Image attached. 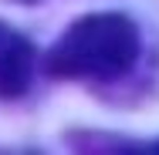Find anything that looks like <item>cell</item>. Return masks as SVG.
<instances>
[{
  "label": "cell",
  "mask_w": 159,
  "mask_h": 155,
  "mask_svg": "<svg viewBox=\"0 0 159 155\" xmlns=\"http://www.w3.org/2000/svg\"><path fill=\"white\" fill-rule=\"evenodd\" d=\"M139 24L119 10H95L78 20L48 47L44 71L58 81H119L139 64Z\"/></svg>",
  "instance_id": "1"
},
{
  "label": "cell",
  "mask_w": 159,
  "mask_h": 155,
  "mask_svg": "<svg viewBox=\"0 0 159 155\" xmlns=\"http://www.w3.org/2000/svg\"><path fill=\"white\" fill-rule=\"evenodd\" d=\"M34 71H37V47L31 44V37L0 20V98L14 101L27 94Z\"/></svg>",
  "instance_id": "2"
},
{
  "label": "cell",
  "mask_w": 159,
  "mask_h": 155,
  "mask_svg": "<svg viewBox=\"0 0 159 155\" xmlns=\"http://www.w3.org/2000/svg\"><path fill=\"white\" fill-rule=\"evenodd\" d=\"M14 3H37V0H14Z\"/></svg>",
  "instance_id": "3"
},
{
  "label": "cell",
  "mask_w": 159,
  "mask_h": 155,
  "mask_svg": "<svg viewBox=\"0 0 159 155\" xmlns=\"http://www.w3.org/2000/svg\"><path fill=\"white\" fill-rule=\"evenodd\" d=\"M149 149H156V152H159V142H156V145H149Z\"/></svg>",
  "instance_id": "4"
}]
</instances>
